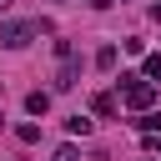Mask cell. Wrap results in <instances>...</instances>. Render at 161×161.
Listing matches in <instances>:
<instances>
[{
  "label": "cell",
  "mask_w": 161,
  "mask_h": 161,
  "mask_svg": "<svg viewBox=\"0 0 161 161\" xmlns=\"http://www.w3.org/2000/svg\"><path fill=\"white\" fill-rule=\"evenodd\" d=\"M91 106H96V116H116V96H96Z\"/></svg>",
  "instance_id": "5b68a950"
},
{
  "label": "cell",
  "mask_w": 161,
  "mask_h": 161,
  "mask_svg": "<svg viewBox=\"0 0 161 161\" xmlns=\"http://www.w3.org/2000/svg\"><path fill=\"white\" fill-rule=\"evenodd\" d=\"M45 25L40 20H5L0 25V45L5 50H20V45H30V35H40Z\"/></svg>",
  "instance_id": "6da1fadb"
},
{
  "label": "cell",
  "mask_w": 161,
  "mask_h": 161,
  "mask_svg": "<svg viewBox=\"0 0 161 161\" xmlns=\"http://www.w3.org/2000/svg\"><path fill=\"white\" fill-rule=\"evenodd\" d=\"M121 91H126V101H131L136 111H146V106L156 101V86H151V80H141V75H121Z\"/></svg>",
  "instance_id": "7a4b0ae2"
},
{
  "label": "cell",
  "mask_w": 161,
  "mask_h": 161,
  "mask_svg": "<svg viewBox=\"0 0 161 161\" xmlns=\"http://www.w3.org/2000/svg\"><path fill=\"white\" fill-rule=\"evenodd\" d=\"M146 146H156V151H161V136H146Z\"/></svg>",
  "instance_id": "30bf717a"
},
{
  "label": "cell",
  "mask_w": 161,
  "mask_h": 161,
  "mask_svg": "<svg viewBox=\"0 0 161 161\" xmlns=\"http://www.w3.org/2000/svg\"><path fill=\"white\" fill-rule=\"evenodd\" d=\"M50 161H75V146H60V151H55Z\"/></svg>",
  "instance_id": "9c48e42d"
},
{
  "label": "cell",
  "mask_w": 161,
  "mask_h": 161,
  "mask_svg": "<svg viewBox=\"0 0 161 161\" xmlns=\"http://www.w3.org/2000/svg\"><path fill=\"white\" fill-rule=\"evenodd\" d=\"M146 75H151V80H161V55H146Z\"/></svg>",
  "instance_id": "ba28073f"
},
{
  "label": "cell",
  "mask_w": 161,
  "mask_h": 161,
  "mask_svg": "<svg viewBox=\"0 0 161 161\" xmlns=\"http://www.w3.org/2000/svg\"><path fill=\"white\" fill-rule=\"evenodd\" d=\"M65 131H70V136H91V121H86V116H70Z\"/></svg>",
  "instance_id": "8992f818"
},
{
  "label": "cell",
  "mask_w": 161,
  "mask_h": 161,
  "mask_svg": "<svg viewBox=\"0 0 161 161\" xmlns=\"http://www.w3.org/2000/svg\"><path fill=\"white\" fill-rule=\"evenodd\" d=\"M25 111H30V116H45V111H50V96H45V91H30V96H25Z\"/></svg>",
  "instance_id": "3957f363"
},
{
  "label": "cell",
  "mask_w": 161,
  "mask_h": 161,
  "mask_svg": "<svg viewBox=\"0 0 161 161\" xmlns=\"http://www.w3.org/2000/svg\"><path fill=\"white\" fill-rule=\"evenodd\" d=\"M0 10H10V0H0Z\"/></svg>",
  "instance_id": "8fae6325"
},
{
  "label": "cell",
  "mask_w": 161,
  "mask_h": 161,
  "mask_svg": "<svg viewBox=\"0 0 161 161\" xmlns=\"http://www.w3.org/2000/svg\"><path fill=\"white\" fill-rule=\"evenodd\" d=\"M15 136L30 146V141H40V126H35V121H25V126H15Z\"/></svg>",
  "instance_id": "52a82bcc"
},
{
  "label": "cell",
  "mask_w": 161,
  "mask_h": 161,
  "mask_svg": "<svg viewBox=\"0 0 161 161\" xmlns=\"http://www.w3.org/2000/svg\"><path fill=\"white\" fill-rule=\"evenodd\" d=\"M96 65H101V70H116V45H101V50H96Z\"/></svg>",
  "instance_id": "277c9868"
}]
</instances>
